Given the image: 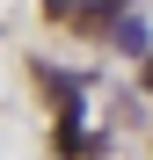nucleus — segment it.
Listing matches in <instances>:
<instances>
[]
</instances>
